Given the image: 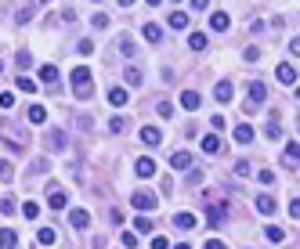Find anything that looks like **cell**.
I'll return each instance as SVG.
<instances>
[{"label": "cell", "instance_id": "cell-25", "mask_svg": "<svg viewBox=\"0 0 300 249\" xmlns=\"http://www.w3.org/2000/svg\"><path fill=\"white\" fill-rule=\"evenodd\" d=\"M170 29H188V15L185 11H174V15H170Z\"/></svg>", "mask_w": 300, "mask_h": 249}, {"label": "cell", "instance_id": "cell-24", "mask_svg": "<svg viewBox=\"0 0 300 249\" xmlns=\"http://www.w3.org/2000/svg\"><path fill=\"white\" fill-rule=\"evenodd\" d=\"M116 47H119V54L131 58V54H134V40H131V36H119V40H116Z\"/></svg>", "mask_w": 300, "mask_h": 249}, {"label": "cell", "instance_id": "cell-44", "mask_svg": "<svg viewBox=\"0 0 300 249\" xmlns=\"http://www.w3.org/2000/svg\"><path fill=\"white\" fill-rule=\"evenodd\" d=\"M257 181H261V184H275V174H271V170H261V174H257Z\"/></svg>", "mask_w": 300, "mask_h": 249}, {"label": "cell", "instance_id": "cell-37", "mask_svg": "<svg viewBox=\"0 0 300 249\" xmlns=\"http://www.w3.org/2000/svg\"><path fill=\"white\" fill-rule=\"evenodd\" d=\"M36 213H40L36 202H26V206H22V217H26V220H36Z\"/></svg>", "mask_w": 300, "mask_h": 249}, {"label": "cell", "instance_id": "cell-21", "mask_svg": "<svg viewBox=\"0 0 300 249\" xmlns=\"http://www.w3.org/2000/svg\"><path fill=\"white\" fill-rule=\"evenodd\" d=\"M181 108H199V94L195 91H181Z\"/></svg>", "mask_w": 300, "mask_h": 249}, {"label": "cell", "instance_id": "cell-13", "mask_svg": "<svg viewBox=\"0 0 300 249\" xmlns=\"http://www.w3.org/2000/svg\"><path fill=\"white\" fill-rule=\"evenodd\" d=\"M29 123L44 127V123H47V108H44V105H29Z\"/></svg>", "mask_w": 300, "mask_h": 249}, {"label": "cell", "instance_id": "cell-14", "mask_svg": "<svg viewBox=\"0 0 300 249\" xmlns=\"http://www.w3.org/2000/svg\"><path fill=\"white\" fill-rule=\"evenodd\" d=\"M47 148H51V152H62V148H65V130H51V134H47Z\"/></svg>", "mask_w": 300, "mask_h": 249}, {"label": "cell", "instance_id": "cell-26", "mask_svg": "<svg viewBox=\"0 0 300 249\" xmlns=\"http://www.w3.org/2000/svg\"><path fill=\"white\" fill-rule=\"evenodd\" d=\"M40 79L44 83H58V69L55 65H40Z\"/></svg>", "mask_w": 300, "mask_h": 249}, {"label": "cell", "instance_id": "cell-32", "mask_svg": "<svg viewBox=\"0 0 300 249\" xmlns=\"http://www.w3.org/2000/svg\"><path fill=\"white\" fill-rule=\"evenodd\" d=\"M109 130H112V134H123V130H127V119H123V116H112V119H109Z\"/></svg>", "mask_w": 300, "mask_h": 249}, {"label": "cell", "instance_id": "cell-38", "mask_svg": "<svg viewBox=\"0 0 300 249\" xmlns=\"http://www.w3.org/2000/svg\"><path fill=\"white\" fill-rule=\"evenodd\" d=\"M0 177H4V181H11V177H15V166H11L8 159H4V162H0Z\"/></svg>", "mask_w": 300, "mask_h": 249}, {"label": "cell", "instance_id": "cell-31", "mask_svg": "<svg viewBox=\"0 0 300 249\" xmlns=\"http://www.w3.org/2000/svg\"><path fill=\"white\" fill-rule=\"evenodd\" d=\"M188 47H192V51H203V47H206V36H203V33H192V36H188Z\"/></svg>", "mask_w": 300, "mask_h": 249}, {"label": "cell", "instance_id": "cell-49", "mask_svg": "<svg viewBox=\"0 0 300 249\" xmlns=\"http://www.w3.org/2000/svg\"><path fill=\"white\" fill-rule=\"evenodd\" d=\"M235 174H239V177H242V174H249V162H246V159H239V162H235Z\"/></svg>", "mask_w": 300, "mask_h": 249}, {"label": "cell", "instance_id": "cell-27", "mask_svg": "<svg viewBox=\"0 0 300 249\" xmlns=\"http://www.w3.org/2000/svg\"><path fill=\"white\" fill-rule=\"evenodd\" d=\"M264 134H268L271 141H279V137H282V123H279V119H268V127H264Z\"/></svg>", "mask_w": 300, "mask_h": 249}, {"label": "cell", "instance_id": "cell-8", "mask_svg": "<svg viewBox=\"0 0 300 249\" xmlns=\"http://www.w3.org/2000/svg\"><path fill=\"white\" fill-rule=\"evenodd\" d=\"M246 87H249V101H253V105L268 101V87H264V83H246Z\"/></svg>", "mask_w": 300, "mask_h": 249}, {"label": "cell", "instance_id": "cell-4", "mask_svg": "<svg viewBox=\"0 0 300 249\" xmlns=\"http://www.w3.org/2000/svg\"><path fill=\"white\" fill-rule=\"evenodd\" d=\"M134 174H138L141 181H148V177H156V159H148V155H141V159L134 162Z\"/></svg>", "mask_w": 300, "mask_h": 249}, {"label": "cell", "instance_id": "cell-5", "mask_svg": "<svg viewBox=\"0 0 300 249\" xmlns=\"http://www.w3.org/2000/svg\"><path fill=\"white\" fill-rule=\"evenodd\" d=\"M257 213H264V217H275V210H279V202L271 199V195H257Z\"/></svg>", "mask_w": 300, "mask_h": 249}, {"label": "cell", "instance_id": "cell-16", "mask_svg": "<svg viewBox=\"0 0 300 249\" xmlns=\"http://www.w3.org/2000/svg\"><path fill=\"white\" fill-rule=\"evenodd\" d=\"M145 29V40H148V44H159V40H163V29L156 25V22H148V25H141Z\"/></svg>", "mask_w": 300, "mask_h": 249}, {"label": "cell", "instance_id": "cell-22", "mask_svg": "<svg viewBox=\"0 0 300 249\" xmlns=\"http://www.w3.org/2000/svg\"><path fill=\"white\" fill-rule=\"evenodd\" d=\"M174 228H185L188 231V228H195V217L192 213H174Z\"/></svg>", "mask_w": 300, "mask_h": 249}, {"label": "cell", "instance_id": "cell-15", "mask_svg": "<svg viewBox=\"0 0 300 249\" xmlns=\"http://www.w3.org/2000/svg\"><path fill=\"white\" fill-rule=\"evenodd\" d=\"M228 22H232V18H228L224 11H213V15H210V29H217V33H224Z\"/></svg>", "mask_w": 300, "mask_h": 249}, {"label": "cell", "instance_id": "cell-28", "mask_svg": "<svg viewBox=\"0 0 300 249\" xmlns=\"http://www.w3.org/2000/svg\"><path fill=\"white\" fill-rule=\"evenodd\" d=\"M47 206H51V210H65V195H62L58 188H51V199H47Z\"/></svg>", "mask_w": 300, "mask_h": 249}, {"label": "cell", "instance_id": "cell-45", "mask_svg": "<svg viewBox=\"0 0 300 249\" xmlns=\"http://www.w3.org/2000/svg\"><path fill=\"white\" fill-rule=\"evenodd\" d=\"M33 174H47V159H33Z\"/></svg>", "mask_w": 300, "mask_h": 249}, {"label": "cell", "instance_id": "cell-2", "mask_svg": "<svg viewBox=\"0 0 300 249\" xmlns=\"http://www.w3.org/2000/svg\"><path fill=\"white\" fill-rule=\"evenodd\" d=\"M69 79H72V91H76L80 98H87V94H91V69H87V65L72 69V76H69Z\"/></svg>", "mask_w": 300, "mask_h": 249}, {"label": "cell", "instance_id": "cell-43", "mask_svg": "<svg viewBox=\"0 0 300 249\" xmlns=\"http://www.w3.org/2000/svg\"><path fill=\"white\" fill-rule=\"evenodd\" d=\"M242 58H246V62H261V51H257V47H246Z\"/></svg>", "mask_w": 300, "mask_h": 249}, {"label": "cell", "instance_id": "cell-51", "mask_svg": "<svg viewBox=\"0 0 300 249\" xmlns=\"http://www.w3.org/2000/svg\"><path fill=\"white\" fill-rule=\"evenodd\" d=\"M192 8H195V11H206V8H210V0H192Z\"/></svg>", "mask_w": 300, "mask_h": 249}, {"label": "cell", "instance_id": "cell-36", "mask_svg": "<svg viewBox=\"0 0 300 249\" xmlns=\"http://www.w3.org/2000/svg\"><path fill=\"white\" fill-rule=\"evenodd\" d=\"M15 87H18V91H26V94H33V91H36L29 76H18V79H15Z\"/></svg>", "mask_w": 300, "mask_h": 249}, {"label": "cell", "instance_id": "cell-17", "mask_svg": "<svg viewBox=\"0 0 300 249\" xmlns=\"http://www.w3.org/2000/svg\"><path fill=\"white\" fill-rule=\"evenodd\" d=\"M275 76H279V83H296V69L293 65H279Z\"/></svg>", "mask_w": 300, "mask_h": 249}, {"label": "cell", "instance_id": "cell-60", "mask_svg": "<svg viewBox=\"0 0 300 249\" xmlns=\"http://www.w3.org/2000/svg\"><path fill=\"white\" fill-rule=\"evenodd\" d=\"M94 4H98V0H94Z\"/></svg>", "mask_w": 300, "mask_h": 249}, {"label": "cell", "instance_id": "cell-19", "mask_svg": "<svg viewBox=\"0 0 300 249\" xmlns=\"http://www.w3.org/2000/svg\"><path fill=\"white\" fill-rule=\"evenodd\" d=\"M264 238L279 245V242H286V231H282V228H275V224H268V228H264Z\"/></svg>", "mask_w": 300, "mask_h": 249}, {"label": "cell", "instance_id": "cell-47", "mask_svg": "<svg viewBox=\"0 0 300 249\" xmlns=\"http://www.w3.org/2000/svg\"><path fill=\"white\" fill-rule=\"evenodd\" d=\"M156 112H159V116H170V112H174V105H170V101H159Z\"/></svg>", "mask_w": 300, "mask_h": 249}, {"label": "cell", "instance_id": "cell-9", "mask_svg": "<svg viewBox=\"0 0 300 249\" xmlns=\"http://www.w3.org/2000/svg\"><path fill=\"white\" fill-rule=\"evenodd\" d=\"M170 166H174V170H192V155L188 152H174L170 155Z\"/></svg>", "mask_w": 300, "mask_h": 249}, {"label": "cell", "instance_id": "cell-33", "mask_svg": "<svg viewBox=\"0 0 300 249\" xmlns=\"http://www.w3.org/2000/svg\"><path fill=\"white\" fill-rule=\"evenodd\" d=\"M36 242H40V245H51V242H55V231H51V228H40V231H36Z\"/></svg>", "mask_w": 300, "mask_h": 249}, {"label": "cell", "instance_id": "cell-57", "mask_svg": "<svg viewBox=\"0 0 300 249\" xmlns=\"http://www.w3.org/2000/svg\"><path fill=\"white\" fill-rule=\"evenodd\" d=\"M296 130H300V116H296Z\"/></svg>", "mask_w": 300, "mask_h": 249}, {"label": "cell", "instance_id": "cell-30", "mask_svg": "<svg viewBox=\"0 0 300 249\" xmlns=\"http://www.w3.org/2000/svg\"><path fill=\"white\" fill-rule=\"evenodd\" d=\"M127 83H131V87H138V83H141V69H138V65H127Z\"/></svg>", "mask_w": 300, "mask_h": 249}, {"label": "cell", "instance_id": "cell-11", "mask_svg": "<svg viewBox=\"0 0 300 249\" xmlns=\"http://www.w3.org/2000/svg\"><path fill=\"white\" fill-rule=\"evenodd\" d=\"M69 224L83 231V228H87V224H91V217H87V210H69Z\"/></svg>", "mask_w": 300, "mask_h": 249}, {"label": "cell", "instance_id": "cell-58", "mask_svg": "<svg viewBox=\"0 0 300 249\" xmlns=\"http://www.w3.org/2000/svg\"><path fill=\"white\" fill-rule=\"evenodd\" d=\"M0 72H4V62H0Z\"/></svg>", "mask_w": 300, "mask_h": 249}, {"label": "cell", "instance_id": "cell-50", "mask_svg": "<svg viewBox=\"0 0 300 249\" xmlns=\"http://www.w3.org/2000/svg\"><path fill=\"white\" fill-rule=\"evenodd\" d=\"M289 217H293V220H300V199H293V206H289Z\"/></svg>", "mask_w": 300, "mask_h": 249}, {"label": "cell", "instance_id": "cell-6", "mask_svg": "<svg viewBox=\"0 0 300 249\" xmlns=\"http://www.w3.org/2000/svg\"><path fill=\"white\" fill-rule=\"evenodd\" d=\"M232 137H235L239 145H249V141H253V127H249V123H235V130H232Z\"/></svg>", "mask_w": 300, "mask_h": 249}, {"label": "cell", "instance_id": "cell-41", "mask_svg": "<svg viewBox=\"0 0 300 249\" xmlns=\"http://www.w3.org/2000/svg\"><path fill=\"white\" fill-rule=\"evenodd\" d=\"M91 22H94V29H105V25H109V15H102V11H94V18H91Z\"/></svg>", "mask_w": 300, "mask_h": 249}, {"label": "cell", "instance_id": "cell-54", "mask_svg": "<svg viewBox=\"0 0 300 249\" xmlns=\"http://www.w3.org/2000/svg\"><path fill=\"white\" fill-rule=\"evenodd\" d=\"M170 249H192V245H188V242H181V245H170Z\"/></svg>", "mask_w": 300, "mask_h": 249}, {"label": "cell", "instance_id": "cell-39", "mask_svg": "<svg viewBox=\"0 0 300 249\" xmlns=\"http://www.w3.org/2000/svg\"><path fill=\"white\" fill-rule=\"evenodd\" d=\"M0 108H15V94H11V91L0 94Z\"/></svg>", "mask_w": 300, "mask_h": 249}, {"label": "cell", "instance_id": "cell-18", "mask_svg": "<svg viewBox=\"0 0 300 249\" xmlns=\"http://www.w3.org/2000/svg\"><path fill=\"white\" fill-rule=\"evenodd\" d=\"M109 105L123 108V105H127V91H123V87H112V91H109Z\"/></svg>", "mask_w": 300, "mask_h": 249}, {"label": "cell", "instance_id": "cell-29", "mask_svg": "<svg viewBox=\"0 0 300 249\" xmlns=\"http://www.w3.org/2000/svg\"><path fill=\"white\" fill-rule=\"evenodd\" d=\"M282 159H286L289 166H293V162H300V141H296V145H286V155H282Z\"/></svg>", "mask_w": 300, "mask_h": 249}, {"label": "cell", "instance_id": "cell-42", "mask_svg": "<svg viewBox=\"0 0 300 249\" xmlns=\"http://www.w3.org/2000/svg\"><path fill=\"white\" fill-rule=\"evenodd\" d=\"M134 231H152V220H148V217H138V220H134Z\"/></svg>", "mask_w": 300, "mask_h": 249}, {"label": "cell", "instance_id": "cell-20", "mask_svg": "<svg viewBox=\"0 0 300 249\" xmlns=\"http://www.w3.org/2000/svg\"><path fill=\"white\" fill-rule=\"evenodd\" d=\"M213 94H217V101H232V83H228V79H221L217 87H213Z\"/></svg>", "mask_w": 300, "mask_h": 249}, {"label": "cell", "instance_id": "cell-1", "mask_svg": "<svg viewBox=\"0 0 300 249\" xmlns=\"http://www.w3.org/2000/svg\"><path fill=\"white\" fill-rule=\"evenodd\" d=\"M0 137H4V141H15V145H11L15 152H26V145H29V141H26V130L15 127V123H0Z\"/></svg>", "mask_w": 300, "mask_h": 249}, {"label": "cell", "instance_id": "cell-55", "mask_svg": "<svg viewBox=\"0 0 300 249\" xmlns=\"http://www.w3.org/2000/svg\"><path fill=\"white\" fill-rule=\"evenodd\" d=\"M33 4H36V8H40V4H51V0H33Z\"/></svg>", "mask_w": 300, "mask_h": 249}, {"label": "cell", "instance_id": "cell-34", "mask_svg": "<svg viewBox=\"0 0 300 249\" xmlns=\"http://www.w3.org/2000/svg\"><path fill=\"white\" fill-rule=\"evenodd\" d=\"M119 242H123V249H134L138 245V235L134 231H119Z\"/></svg>", "mask_w": 300, "mask_h": 249}, {"label": "cell", "instance_id": "cell-7", "mask_svg": "<svg viewBox=\"0 0 300 249\" xmlns=\"http://www.w3.org/2000/svg\"><path fill=\"white\" fill-rule=\"evenodd\" d=\"M221 148H224V145H221L217 134H206V137H203V152H206V155H221Z\"/></svg>", "mask_w": 300, "mask_h": 249}, {"label": "cell", "instance_id": "cell-35", "mask_svg": "<svg viewBox=\"0 0 300 249\" xmlns=\"http://www.w3.org/2000/svg\"><path fill=\"white\" fill-rule=\"evenodd\" d=\"M15 65H18V69L26 72V69L33 65V54H29V51H18V58H15Z\"/></svg>", "mask_w": 300, "mask_h": 249}, {"label": "cell", "instance_id": "cell-23", "mask_svg": "<svg viewBox=\"0 0 300 249\" xmlns=\"http://www.w3.org/2000/svg\"><path fill=\"white\" fill-rule=\"evenodd\" d=\"M18 245V235L15 231H0V249H15Z\"/></svg>", "mask_w": 300, "mask_h": 249}, {"label": "cell", "instance_id": "cell-46", "mask_svg": "<svg viewBox=\"0 0 300 249\" xmlns=\"http://www.w3.org/2000/svg\"><path fill=\"white\" fill-rule=\"evenodd\" d=\"M203 249H228V245H224L221 238H206V245H203Z\"/></svg>", "mask_w": 300, "mask_h": 249}, {"label": "cell", "instance_id": "cell-48", "mask_svg": "<svg viewBox=\"0 0 300 249\" xmlns=\"http://www.w3.org/2000/svg\"><path fill=\"white\" fill-rule=\"evenodd\" d=\"M152 249H170V242H166L163 235H156V238H152Z\"/></svg>", "mask_w": 300, "mask_h": 249}, {"label": "cell", "instance_id": "cell-52", "mask_svg": "<svg viewBox=\"0 0 300 249\" xmlns=\"http://www.w3.org/2000/svg\"><path fill=\"white\" fill-rule=\"evenodd\" d=\"M289 51H293V54L300 58V36H296V40H293V44H289Z\"/></svg>", "mask_w": 300, "mask_h": 249}, {"label": "cell", "instance_id": "cell-3", "mask_svg": "<svg viewBox=\"0 0 300 249\" xmlns=\"http://www.w3.org/2000/svg\"><path fill=\"white\" fill-rule=\"evenodd\" d=\"M131 206H134V210H141V213H148V210H156V206H159V199H156L152 191H134V195H131Z\"/></svg>", "mask_w": 300, "mask_h": 249}, {"label": "cell", "instance_id": "cell-10", "mask_svg": "<svg viewBox=\"0 0 300 249\" xmlns=\"http://www.w3.org/2000/svg\"><path fill=\"white\" fill-rule=\"evenodd\" d=\"M141 141H145L148 148H156V145H163V134H159L156 127H141Z\"/></svg>", "mask_w": 300, "mask_h": 249}, {"label": "cell", "instance_id": "cell-56", "mask_svg": "<svg viewBox=\"0 0 300 249\" xmlns=\"http://www.w3.org/2000/svg\"><path fill=\"white\" fill-rule=\"evenodd\" d=\"M148 4H152V8H159V4H163V0H148Z\"/></svg>", "mask_w": 300, "mask_h": 249}, {"label": "cell", "instance_id": "cell-40", "mask_svg": "<svg viewBox=\"0 0 300 249\" xmlns=\"http://www.w3.org/2000/svg\"><path fill=\"white\" fill-rule=\"evenodd\" d=\"M0 213L11 217V213H15V199H0Z\"/></svg>", "mask_w": 300, "mask_h": 249}, {"label": "cell", "instance_id": "cell-12", "mask_svg": "<svg viewBox=\"0 0 300 249\" xmlns=\"http://www.w3.org/2000/svg\"><path fill=\"white\" fill-rule=\"evenodd\" d=\"M224 213H228V210H224V202H221V206H210V210H206V220H210V228H217V224L224 220Z\"/></svg>", "mask_w": 300, "mask_h": 249}, {"label": "cell", "instance_id": "cell-53", "mask_svg": "<svg viewBox=\"0 0 300 249\" xmlns=\"http://www.w3.org/2000/svg\"><path fill=\"white\" fill-rule=\"evenodd\" d=\"M116 4H119V8H131V4H134V0H116Z\"/></svg>", "mask_w": 300, "mask_h": 249}, {"label": "cell", "instance_id": "cell-59", "mask_svg": "<svg viewBox=\"0 0 300 249\" xmlns=\"http://www.w3.org/2000/svg\"><path fill=\"white\" fill-rule=\"evenodd\" d=\"M296 98H300V87H296Z\"/></svg>", "mask_w": 300, "mask_h": 249}]
</instances>
